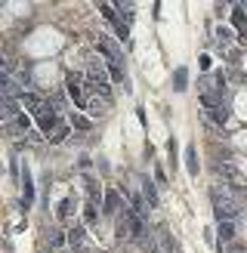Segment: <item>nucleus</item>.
Here are the masks:
<instances>
[{
  "label": "nucleus",
  "instance_id": "f03ea898",
  "mask_svg": "<svg viewBox=\"0 0 247 253\" xmlns=\"http://www.w3.org/2000/svg\"><path fill=\"white\" fill-rule=\"evenodd\" d=\"M83 78H86V93H90V96H102V99L111 102V84H108V71H105L102 62L90 59V62H86Z\"/></svg>",
  "mask_w": 247,
  "mask_h": 253
},
{
  "label": "nucleus",
  "instance_id": "4468645a",
  "mask_svg": "<svg viewBox=\"0 0 247 253\" xmlns=\"http://www.w3.org/2000/svg\"><path fill=\"white\" fill-rule=\"evenodd\" d=\"M130 210H133L139 219H145V213H148V201H145L142 195H130Z\"/></svg>",
  "mask_w": 247,
  "mask_h": 253
},
{
  "label": "nucleus",
  "instance_id": "2eb2a0df",
  "mask_svg": "<svg viewBox=\"0 0 247 253\" xmlns=\"http://www.w3.org/2000/svg\"><path fill=\"white\" fill-rule=\"evenodd\" d=\"M219 241H226V244L235 241V222L232 219H222L219 222Z\"/></svg>",
  "mask_w": 247,
  "mask_h": 253
},
{
  "label": "nucleus",
  "instance_id": "423d86ee",
  "mask_svg": "<svg viewBox=\"0 0 247 253\" xmlns=\"http://www.w3.org/2000/svg\"><path fill=\"white\" fill-rule=\"evenodd\" d=\"M68 244H71L74 253H86V250H90V244H86V229H83V225L74 222L71 229H68Z\"/></svg>",
  "mask_w": 247,
  "mask_h": 253
},
{
  "label": "nucleus",
  "instance_id": "20e7f679",
  "mask_svg": "<svg viewBox=\"0 0 247 253\" xmlns=\"http://www.w3.org/2000/svg\"><path fill=\"white\" fill-rule=\"evenodd\" d=\"M201 102H204V118H207V121H213L216 126H222V124L229 121V102H226V99L201 96Z\"/></svg>",
  "mask_w": 247,
  "mask_h": 253
},
{
  "label": "nucleus",
  "instance_id": "f257e3e1",
  "mask_svg": "<svg viewBox=\"0 0 247 253\" xmlns=\"http://www.w3.org/2000/svg\"><path fill=\"white\" fill-rule=\"evenodd\" d=\"M210 198H213V213L216 219H235L241 213V201H238V192L229 185H216L213 192H210Z\"/></svg>",
  "mask_w": 247,
  "mask_h": 253
},
{
  "label": "nucleus",
  "instance_id": "6ab92c4d",
  "mask_svg": "<svg viewBox=\"0 0 247 253\" xmlns=\"http://www.w3.org/2000/svg\"><path fill=\"white\" fill-rule=\"evenodd\" d=\"M185 81H189V71H185V68L179 65V68H176V74H173V86H176V90L182 93L185 86H189V84H185Z\"/></svg>",
  "mask_w": 247,
  "mask_h": 253
},
{
  "label": "nucleus",
  "instance_id": "b1692460",
  "mask_svg": "<svg viewBox=\"0 0 247 253\" xmlns=\"http://www.w3.org/2000/svg\"><path fill=\"white\" fill-rule=\"evenodd\" d=\"M71 124L83 130V126H90V118H83V115H71Z\"/></svg>",
  "mask_w": 247,
  "mask_h": 253
},
{
  "label": "nucleus",
  "instance_id": "9b49d317",
  "mask_svg": "<svg viewBox=\"0 0 247 253\" xmlns=\"http://www.w3.org/2000/svg\"><path fill=\"white\" fill-rule=\"evenodd\" d=\"M56 216H59L62 222H71V216H74V198H62V201H59Z\"/></svg>",
  "mask_w": 247,
  "mask_h": 253
},
{
  "label": "nucleus",
  "instance_id": "a211bd4d",
  "mask_svg": "<svg viewBox=\"0 0 247 253\" xmlns=\"http://www.w3.org/2000/svg\"><path fill=\"white\" fill-rule=\"evenodd\" d=\"M115 9H118V19L127 25V22L133 19V9H136V6H133V3H115Z\"/></svg>",
  "mask_w": 247,
  "mask_h": 253
},
{
  "label": "nucleus",
  "instance_id": "393cba45",
  "mask_svg": "<svg viewBox=\"0 0 247 253\" xmlns=\"http://www.w3.org/2000/svg\"><path fill=\"white\" fill-rule=\"evenodd\" d=\"M65 136H68V124H62L59 130H56V136L49 139V142H62V139H65Z\"/></svg>",
  "mask_w": 247,
  "mask_h": 253
},
{
  "label": "nucleus",
  "instance_id": "5701e85b",
  "mask_svg": "<svg viewBox=\"0 0 247 253\" xmlns=\"http://www.w3.org/2000/svg\"><path fill=\"white\" fill-rule=\"evenodd\" d=\"M232 19H235V25H238V28H244V25H247V16H244V6H235V9H232Z\"/></svg>",
  "mask_w": 247,
  "mask_h": 253
},
{
  "label": "nucleus",
  "instance_id": "dca6fc26",
  "mask_svg": "<svg viewBox=\"0 0 247 253\" xmlns=\"http://www.w3.org/2000/svg\"><path fill=\"white\" fill-rule=\"evenodd\" d=\"M142 198L148 201V207H158V192H155V182H142Z\"/></svg>",
  "mask_w": 247,
  "mask_h": 253
},
{
  "label": "nucleus",
  "instance_id": "7ed1b4c3",
  "mask_svg": "<svg viewBox=\"0 0 247 253\" xmlns=\"http://www.w3.org/2000/svg\"><path fill=\"white\" fill-rule=\"evenodd\" d=\"M65 90H68V96H71L74 108H86V99H90V93H86V78H83V74L71 71L68 78H65Z\"/></svg>",
  "mask_w": 247,
  "mask_h": 253
},
{
  "label": "nucleus",
  "instance_id": "bb28decb",
  "mask_svg": "<svg viewBox=\"0 0 247 253\" xmlns=\"http://www.w3.org/2000/svg\"><path fill=\"white\" fill-rule=\"evenodd\" d=\"M229 253H244V247H241V244H235V241H232V244H229Z\"/></svg>",
  "mask_w": 247,
  "mask_h": 253
},
{
  "label": "nucleus",
  "instance_id": "9d476101",
  "mask_svg": "<svg viewBox=\"0 0 247 253\" xmlns=\"http://www.w3.org/2000/svg\"><path fill=\"white\" fill-rule=\"evenodd\" d=\"M31 198H34V185H31V173H28V167H25V170H22V207H25V210H28Z\"/></svg>",
  "mask_w": 247,
  "mask_h": 253
},
{
  "label": "nucleus",
  "instance_id": "f3484780",
  "mask_svg": "<svg viewBox=\"0 0 247 253\" xmlns=\"http://www.w3.org/2000/svg\"><path fill=\"white\" fill-rule=\"evenodd\" d=\"M185 167H189L192 176H198V155H195V145L185 148Z\"/></svg>",
  "mask_w": 247,
  "mask_h": 253
},
{
  "label": "nucleus",
  "instance_id": "6e6552de",
  "mask_svg": "<svg viewBox=\"0 0 247 253\" xmlns=\"http://www.w3.org/2000/svg\"><path fill=\"white\" fill-rule=\"evenodd\" d=\"M19 102H22V108H28V115H31V118H37V115H41V111L46 108V102H43V99L37 96V93H31V90H25Z\"/></svg>",
  "mask_w": 247,
  "mask_h": 253
},
{
  "label": "nucleus",
  "instance_id": "0eeeda50",
  "mask_svg": "<svg viewBox=\"0 0 247 253\" xmlns=\"http://www.w3.org/2000/svg\"><path fill=\"white\" fill-rule=\"evenodd\" d=\"M96 46L105 53V59H108V62H115V65H124V56H121V49H118V43L111 41V37H105V34H102V37L96 41Z\"/></svg>",
  "mask_w": 247,
  "mask_h": 253
},
{
  "label": "nucleus",
  "instance_id": "aec40b11",
  "mask_svg": "<svg viewBox=\"0 0 247 253\" xmlns=\"http://www.w3.org/2000/svg\"><path fill=\"white\" fill-rule=\"evenodd\" d=\"M83 219H86V225H93V222L99 219V210H96V201H93V198L86 201V207H83Z\"/></svg>",
  "mask_w": 247,
  "mask_h": 253
},
{
  "label": "nucleus",
  "instance_id": "cd10ccee",
  "mask_svg": "<svg viewBox=\"0 0 247 253\" xmlns=\"http://www.w3.org/2000/svg\"><path fill=\"white\" fill-rule=\"evenodd\" d=\"M148 253H164V250H161V247H155V244H152V250H148Z\"/></svg>",
  "mask_w": 247,
  "mask_h": 253
},
{
  "label": "nucleus",
  "instance_id": "39448f33",
  "mask_svg": "<svg viewBox=\"0 0 247 253\" xmlns=\"http://www.w3.org/2000/svg\"><path fill=\"white\" fill-rule=\"evenodd\" d=\"M37 124H41V133H46V139H53L56 130L62 126V121H59V108H53V105L46 102V108L37 115Z\"/></svg>",
  "mask_w": 247,
  "mask_h": 253
},
{
  "label": "nucleus",
  "instance_id": "f8f14e48",
  "mask_svg": "<svg viewBox=\"0 0 247 253\" xmlns=\"http://www.w3.org/2000/svg\"><path fill=\"white\" fill-rule=\"evenodd\" d=\"M121 210H124V204H121V195L115 192V188H108V192H105V213H115V216H118Z\"/></svg>",
  "mask_w": 247,
  "mask_h": 253
},
{
  "label": "nucleus",
  "instance_id": "a878e982",
  "mask_svg": "<svg viewBox=\"0 0 247 253\" xmlns=\"http://www.w3.org/2000/svg\"><path fill=\"white\" fill-rule=\"evenodd\" d=\"M155 179L158 182H167V176H164V170H161V167H155Z\"/></svg>",
  "mask_w": 247,
  "mask_h": 253
},
{
  "label": "nucleus",
  "instance_id": "4be33fe9",
  "mask_svg": "<svg viewBox=\"0 0 247 253\" xmlns=\"http://www.w3.org/2000/svg\"><path fill=\"white\" fill-rule=\"evenodd\" d=\"M216 41H219V43H232V28L219 25V28H216Z\"/></svg>",
  "mask_w": 247,
  "mask_h": 253
},
{
  "label": "nucleus",
  "instance_id": "ddd939ff",
  "mask_svg": "<svg viewBox=\"0 0 247 253\" xmlns=\"http://www.w3.org/2000/svg\"><path fill=\"white\" fill-rule=\"evenodd\" d=\"M6 130H12V133H31V115H22L12 121V124H6Z\"/></svg>",
  "mask_w": 247,
  "mask_h": 253
},
{
  "label": "nucleus",
  "instance_id": "1a4fd4ad",
  "mask_svg": "<svg viewBox=\"0 0 247 253\" xmlns=\"http://www.w3.org/2000/svg\"><path fill=\"white\" fill-rule=\"evenodd\" d=\"M108 111V99H102V96H90L86 99V115L90 118H102Z\"/></svg>",
  "mask_w": 247,
  "mask_h": 253
},
{
  "label": "nucleus",
  "instance_id": "412c9836",
  "mask_svg": "<svg viewBox=\"0 0 247 253\" xmlns=\"http://www.w3.org/2000/svg\"><path fill=\"white\" fill-rule=\"evenodd\" d=\"M65 241H68V235H62L59 229H49V244H53V247H62Z\"/></svg>",
  "mask_w": 247,
  "mask_h": 253
}]
</instances>
